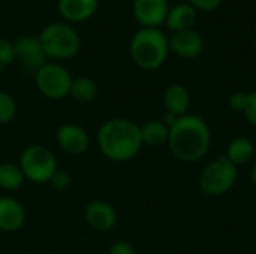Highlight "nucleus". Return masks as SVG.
<instances>
[{
	"label": "nucleus",
	"instance_id": "obj_1",
	"mask_svg": "<svg viewBox=\"0 0 256 254\" xmlns=\"http://www.w3.org/2000/svg\"><path fill=\"white\" fill-rule=\"evenodd\" d=\"M98 147L104 157L111 162H129L142 147L141 127L129 118H110L104 121L98 130Z\"/></svg>",
	"mask_w": 256,
	"mask_h": 254
},
{
	"label": "nucleus",
	"instance_id": "obj_2",
	"mask_svg": "<svg viewBox=\"0 0 256 254\" xmlns=\"http://www.w3.org/2000/svg\"><path fill=\"white\" fill-rule=\"evenodd\" d=\"M212 142V133L207 121L198 115L186 114L178 117L170 127L168 147L174 157L182 162H196L202 159Z\"/></svg>",
	"mask_w": 256,
	"mask_h": 254
},
{
	"label": "nucleus",
	"instance_id": "obj_3",
	"mask_svg": "<svg viewBox=\"0 0 256 254\" xmlns=\"http://www.w3.org/2000/svg\"><path fill=\"white\" fill-rule=\"evenodd\" d=\"M134 63L142 70H158L170 54V40L160 28H140L129 45Z\"/></svg>",
	"mask_w": 256,
	"mask_h": 254
},
{
	"label": "nucleus",
	"instance_id": "obj_4",
	"mask_svg": "<svg viewBox=\"0 0 256 254\" xmlns=\"http://www.w3.org/2000/svg\"><path fill=\"white\" fill-rule=\"evenodd\" d=\"M48 58L69 60L81 48V37L69 22H51L38 36Z\"/></svg>",
	"mask_w": 256,
	"mask_h": 254
},
{
	"label": "nucleus",
	"instance_id": "obj_5",
	"mask_svg": "<svg viewBox=\"0 0 256 254\" xmlns=\"http://www.w3.org/2000/svg\"><path fill=\"white\" fill-rule=\"evenodd\" d=\"M26 180L34 184L50 183L54 172L58 169L57 159L54 153L40 144L28 145L20 156L18 162Z\"/></svg>",
	"mask_w": 256,
	"mask_h": 254
},
{
	"label": "nucleus",
	"instance_id": "obj_6",
	"mask_svg": "<svg viewBox=\"0 0 256 254\" xmlns=\"http://www.w3.org/2000/svg\"><path fill=\"white\" fill-rule=\"evenodd\" d=\"M238 169L225 156H219L208 163L200 175V189L207 196H222L228 193L237 183Z\"/></svg>",
	"mask_w": 256,
	"mask_h": 254
},
{
	"label": "nucleus",
	"instance_id": "obj_7",
	"mask_svg": "<svg viewBox=\"0 0 256 254\" xmlns=\"http://www.w3.org/2000/svg\"><path fill=\"white\" fill-rule=\"evenodd\" d=\"M72 75L60 63H46L34 73V84L39 93L51 100H60L69 96Z\"/></svg>",
	"mask_w": 256,
	"mask_h": 254
},
{
	"label": "nucleus",
	"instance_id": "obj_8",
	"mask_svg": "<svg viewBox=\"0 0 256 254\" xmlns=\"http://www.w3.org/2000/svg\"><path fill=\"white\" fill-rule=\"evenodd\" d=\"M15 60L30 72H38L44 64L48 63V57L42 48L39 37L36 36H21L14 42Z\"/></svg>",
	"mask_w": 256,
	"mask_h": 254
},
{
	"label": "nucleus",
	"instance_id": "obj_9",
	"mask_svg": "<svg viewBox=\"0 0 256 254\" xmlns=\"http://www.w3.org/2000/svg\"><path fill=\"white\" fill-rule=\"evenodd\" d=\"M170 10L168 0H134L132 12L142 28H159L165 25Z\"/></svg>",
	"mask_w": 256,
	"mask_h": 254
},
{
	"label": "nucleus",
	"instance_id": "obj_10",
	"mask_svg": "<svg viewBox=\"0 0 256 254\" xmlns=\"http://www.w3.org/2000/svg\"><path fill=\"white\" fill-rule=\"evenodd\" d=\"M56 142L62 151L70 156H80L86 153L90 147V135L88 132L74 123L62 124L56 132Z\"/></svg>",
	"mask_w": 256,
	"mask_h": 254
},
{
	"label": "nucleus",
	"instance_id": "obj_11",
	"mask_svg": "<svg viewBox=\"0 0 256 254\" xmlns=\"http://www.w3.org/2000/svg\"><path fill=\"white\" fill-rule=\"evenodd\" d=\"M84 220L93 231L108 232L117 225V211L110 202L94 199L84 207Z\"/></svg>",
	"mask_w": 256,
	"mask_h": 254
},
{
	"label": "nucleus",
	"instance_id": "obj_12",
	"mask_svg": "<svg viewBox=\"0 0 256 254\" xmlns=\"http://www.w3.org/2000/svg\"><path fill=\"white\" fill-rule=\"evenodd\" d=\"M170 40V51L182 58H196L204 49L202 36L194 28L172 33Z\"/></svg>",
	"mask_w": 256,
	"mask_h": 254
},
{
	"label": "nucleus",
	"instance_id": "obj_13",
	"mask_svg": "<svg viewBox=\"0 0 256 254\" xmlns=\"http://www.w3.org/2000/svg\"><path fill=\"white\" fill-rule=\"evenodd\" d=\"M24 222V207L10 196H0V232H16L22 228Z\"/></svg>",
	"mask_w": 256,
	"mask_h": 254
},
{
	"label": "nucleus",
	"instance_id": "obj_14",
	"mask_svg": "<svg viewBox=\"0 0 256 254\" xmlns=\"http://www.w3.org/2000/svg\"><path fill=\"white\" fill-rule=\"evenodd\" d=\"M98 4L99 0H58L57 10L68 22H82L96 13Z\"/></svg>",
	"mask_w": 256,
	"mask_h": 254
},
{
	"label": "nucleus",
	"instance_id": "obj_15",
	"mask_svg": "<svg viewBox=\"0 0 256 254\" xmlns=\"http://www.w3.org/2000/svg\"><path fill=\"white\" fill-rule=\"evenodd\" d=\"M196 16H198V10L195 7H192L188 1L177 3L174 6H170L165 25L172 33L190 30V28H194V25L196 22Z\"/></svg>",
	"mask_w": 256,
	"mask_h": 254
},
{
	"label": "nucleus",
	"instance_id": "obj_16",
	"mask_svg": "<svg viewBox=\"0 0 256 254\" xmlns=\"http://www.w3.org/2000/svg\"><path fill=\"white\" fill-rule=\"evenodd\" d=\"M164 106L166 112L174 114L176 117H183L189 114L190 108V93L182 84H171L164 91Z\"/></svg>",
	"mask_w": 256,
	"mask_h": 254
},
{
	"label": "nucleus",
	"instance_id": "obj_17",
	"mask_svg": "<svg viewBox=\"0 0 256 254\" xmlns=\"http://www.w3.org/2000/svg\"><path fill=\"white\" fill-rule=\"evenodd\" d=\"M255 144L252 139L246 136H238V138H234L228 144L225 157L230 162H232L236 166H238V165H244L250 162L255 157Z\"/></svg>",
	"mask_w": 256,
	"mask_h": 254
},
{
	"label": "nucleus",
	"instance_id": "obj_18",
	"mask_svg": "<svg viewBox=\"0 0 256 254\" xmlns=\"http://www.w3.org/2000/svg\"><path fill=\"white\" fill-rule=\"evenodd\" d=\"M141 127V139L142 145H150V147H159L162 144L168 142L170 136V127L162 121V120H148L146 121Z\"/></svg>",
	"mask_w": 256,
	"mask_h": 254
},
{
	"label": "nucleus",
	"instance_id": "obj_19",
	"mask_svg": "<svg viewBox=\"0 0 256 254\" xmlns=\"http://www.w3.org/2000/svg\"><path fill=\"white\" fill-rule=\"evenodd\" d=\"M69 96L80 103H90L98 96V84L88 76H78L72 81Z\"/></svg>",
	"mask_w": 256,
	"mask_h": 254
},
{
	"label": "nucleus",
	"instance_id": "obj_20",
	"mask_svg": "<svg viewBox=\"0 0 256 254\" xmlns=\"http://www.w3.org/2000/svg\"><path fill=\"white\" fill-rule=\"evenodd\" d=\"M26 181V177L18 163H0V189L14 192L18 190Z\"/></svg>",
	"mask_w": 256,
	"mask_h": 254
},
{
	"label": "nucleus",
	"instance_id": "obj_21",
	"mask_svg": "<svg viewBox=\"0 0 256 254\" xmlns=\"http://www.w3.org/2000/svg\"><path fill=\"white\" fill-rule=\"evenodd\" d=\"M16 114V102L12 94L0 91V124H9Z\"/></svg>",
	"mask_w": 256,
	"mask_h": 254
},
{
	"label": "nucleus",
	"instance_id": "obj_22",
	"mask_svg": "<svg viewBox=\"0 0 256 254\" xmlns=\"http://www.w3.org/2000/svg\"><path fill=\"white\" fill-rule=\"evenodd\" d=\"M14 60H15L14 43L6 39H0V72L4 70Z\"/></svg>",
	"mask_w": 256,
	"mask_h": 254
},
{
	"label": "nucleus",
	"instance_id": "obj_23",
	"mask_svg": "<svg viewBox=\"0 0 256 254\" xmlns=\"http://www.w3.org/2000/svg\"><path fill=\"white\" fill-rule=\"evenodd\" d=\"M51 186L56 189V190H66L69 186H70V183H72V175L68 172V171H64V169H57L56 172H54V175H52V178H51Z\"/></svg>",
	"mask_w": 256,
	"mask_h": 254
},
{
	"label": "nucleus",
	"instance_id": "obj_24",
	"mask_svg": "<svg viewBox=\"0 0 256 254\" xmlns=\"http://www.w3.org/2000/svg\"><path fill=\"white\" fill-rule=\"evenodd\" d=\"M248 99H249V93H246V91H236V93H232L230 96L228 105H230L231 109H234L237 112H243L246 109Z\"/></svg>",
	"mask_w": 256,
	"mask_h": 254
},
{
	"label": "nucleus",
	"instance_id": "obj_25",
	"mask_svg": "<svg viewBox=\"0 0 256 254\" xmlns=\"http://www.w3.org/2000/svg\"><path fill=\"white\" fill-rule=\"evenodd\" d=\"M224 0H188V3L198 12H214L220 7Z\"/></svg>",
	"mask_w": 256,
	"mask_h": 254
},
{
	"label": "nucleus",
	"instance_id": "obj_26",
	"mask_svg": "<svg viewBox=\"0 0 256 254\" xmlns=\"http://www.w3.org/2000/svg\"><path fill=\"white\" fill-rule=\"evenodd\" d=\"M246 120L256 127V91L249 93V99H248V105H246V109L243 111Z\"/></svg>",
	"mask_w": 256,
	"mask_h": 254
},
{
	"label": "nucleus",
	"instance_id": "obj_27",
	"mask_svg": "<svg viewBox=\"0 0 256 254\" xmlns=\"http://www.w3.org/2000/svg\"><path fill=\"white\" fill-rule=\"evenodd\" d=\"M108 254H136L134 246L128 241H116L110 250H108Z\"/></svg>",
	"mask_w": 256,
	"mask_h": 254
},
{
	"label": "nucleus",
	"instance_id": "obj_28",
	"mask_svg": "<svg viewBox=\"0 0 256 254\" xmlns=\"http://www.w3.org/2000/svg\"><path fill=\"white\" fill-rule=\"evenodd\" d=\"M177 118H178V117H176L174 114H171V112H165V115H164L162 121H164L168 127H171V126L177 121Z\"/></svg>",
	"mask_w": 256,
	"mask_h": 254
},
{
	"label": "nucleus",
	"instance_id": "obj_29",
	"mask_svg": "<svg viewBox=\"0 0 256 254\" xmlns=\"http://www.w3.org/2000/svg\"><path fill=\"white\" fill-rule=\"evenodd\" d=\"M250 181H252V184L256 187V162L254 163L252 169H250Z\"/></svg>",
	"mask_w": 256,
	"mask_h": 254
},
{
	"label": "nucleus",
	"instance_id": "obj_30",
	"mask_svg": "<svg viewBox=\"0 0 256 254\" xmlns=\"http://www.w3.org/2000/svg\"><path fill=\"white\" fill-rule=\"evenodd\" d=\"M20 1H28V0H20Z\"/></svg>",
	"mask_w": 256,
	"mask_h": 254
}]
</instances>
